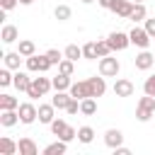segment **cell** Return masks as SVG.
<instances>
[{"label":"cell","instance_id":"obj_1","mask_svg":"<svg viewBox=\"0 0 155 155\" xmlns=\"http://www.w3.org/2000/svg\"><path fill=\"white\" fill-rule=\"evenodd\" d=\"M155 116V97L153 94H145V97H140L138 99V104H136V119L138 121H150Z\"/></svg>","mask_w":155,"mask_h":155},{"label":"cell","instance_id":"obj_2","mask_svg":"<svg viewBox=\"0 0 155 155\" xmlns=\"http://www.w3.org/2000/svg\"><path fill=\"white\" fill-rule=\"evenodd\" d=\"M48 90H53L51 78H31V85H29V90H27V97L39 99V97H44Z\"/></svg>","mask_w":155,"mask_h":155},{"label":"cell","instance_id":"obj_3","mask_svg":"<svg viewBox=\"0 0 155 155\" xmlns=\"http://www.w3.org/2000/svg\"><path fill=\"white\" fill-rule=\"evenodd\" d=\"M119 70H121V65H119L116 58H111V53L104 56V58H99V75H104V78H116Z\"/></svg>","mask_w":155,"mask_h":155},{"label":"cell","instance_id":"obj_4","mask_svg":"<svg viewBox=\"0 0 155 155\" xmlns=\"http://www.w3.org/2000/svg\"><path fill=\"white\" fill-rule=\"evenodd\" d=\"M51 65H53V63L48 61L46 53H44V56H36V53H34V56L27 58V70H31V73H46Z\"/></svg>","mask_w":155,"mask_h":155},{"label":"cell","instance_id":"obj_5","mask_svg":"<svg viewBox=\"0 0 155 155\" xmlns=\"http://www.w3.org/2000/svg\"><path fill=\"white\" fill-rule=\"evenodd\" d=\"M128 36H131V44H136L138 48H148V44L153 41V36L145 31V27H133L128 31Z\"/></svg>","mask_w":155,"mask_h":155},{"label":"cell","instance_id":"obj_6","mask_svg":"<svg viewBox=\"0 0 155 155\" xmlns=\"http://www.w3.org/2000/svg\"><path fill=\"white\" fill-rule=\"evenodd\" d=\"M17 111H19V121L22 124H34L39 119V107H34L31 102H22Z\"/></svg>","mask_w":155,"mask_h":155},{"label":"cell","instance_id":"obj_7","mask_svg":"<svg viewBox=\"0 0 155 155\" xmlns=\"http://www.w3.org/2000/svg\"><path fill=\"white\" fill-rule=\"evenodd\" d=\"M107 41H109L111 51H124V48H128L131 36H128V34H124V31H111V34L107 36Z\"/></svg>","mask_w":155,"mask_h":155},{"label":"cell","instance_id":"obj_8","mask_svg":"<svg viewBox=\"0 0 155 155\" xmlns=\"http://www.w3.org/2000/svg\"><path fill=\"white\" fill-rule=\"evenodd\" d=\"M133 92H136V87H133L131 80H126V78H116V82H114V94H116V97H131Z\"/></svg>","mask_w":155,"mask_h":155},{"label":"cell","instance_id":"obj_9","mask_svg":"<svg viewBox=\"0 0 155 155\" xmlns=\"http://www.w3.org/2000/svg\"><path fill=\"white\" fill-rule=\"evenodd\" d=\"M133 5H136L133 0H114V2H111V12L119 15V17H126V19H128L131 12H133Z\"/></svg>","mask_w":155,"mask_h":155},{"label":"cell","instance_id":"obj_10","mask_svg":"<svg viewBox=\"0 0 155 155\" xmlns=\"http://www.w3.org/2000/svg\"><path fill=\"white\" fill-rule=\"evenodd\" d=\"M68 92H70V97H75V99L92 97V94H90V82H87V80H78V82H73Z\"/></svg>","mask_w":155,"mask_h":155},{"label":"cell","instance_id":"obj_11","mask_svg":"<svg viewBox=\"0 0 155 155\" xmlns=\"http://www.w3.org/2000/svg\"><path fill=\"white\" fill-rule=\"evenodd\" d=\"M133 63H136V68H138V70H150V68H153V63H155V56H153L150 51H145V48H143V51L133 58Z\"/></svg>","mask_w":155,"mask_h":155},{"label":"cell","instance_id":"obj_12","mask_svg":"<svg viewBox=\"0 0 155 155\" xmlns=\"http://www.w3.org/2000/svg\"><path fill=\"white\" fill-rule=\"evenodd\" d=\"M87 82H90V94L97 99V97H102L104 92H107V82H104V75H94V78H87Z\"/></svg>","mask_w":155,"mask_h":155},{"label":"cell","instance_id":"obj_13","mask_svg":"<svg viewBox=\"0 0 155 155\" xmlns=\"http://www.w3.org/2000/svg\"><path fill=\"white\" fill-rule=\"evenodd\" d=\"M104 143H107V148H119L121 143H124V133L119 131V128H109L107 133H104Z\"/></svg>","mask_w":155,"mask_h":155},{"label":"cell","instance_id":"obj_14","mask_svg":"<svg viewBox=\"0 0 155 155\" xmlns=\"http://www.w3.org/2000/svg\"><path fill=\"white\" fill-rule=\"evenodd\" d=\"M0 39H2V44H15V41H19V29L15 24H5L0 31Z\"/></svg>","mask_w":155,"mask_h":155},{"label":"cell","instance_id":"obj_15","mask_svg":"<svg viewBox=\"0 0 155 155\" xmlns=\"http://www.w3.org/2000/svg\"><path fill=\"white\" fill-rule=\"evenodd\" d=\"M12 85H15L19 92H27L29 85H31V78H29L27 73H22V70H15V80H12Z\"/></svg>","mask_w":155,"mask_h":155},{"label":"cell","instance_id":"obj_16","mask_svg":"<svg viewBox=\"0 0 155 155\" xmlns=\"http://www.w3.org/2000/svg\"><path fill=\"white\" fill-rule=\"evenodd\" d=\"M68 102H70V92H68V90H56V94L51 97V104H53L56 109H65Z\"/></svg>","mask_w":155,"mask_h":155},{"label":"cell","instance_id":"obj_17","mask_svg":"<svg viewBox=\"0 0 155 155\" xmlns=\"http://www.w3.org/2000/svg\"><path fill=\"white\" fill-rule=\"evenodd\" d=\"M17 121H19V111H17V109H2V114H0V124H2L5 128L15 126Z\"/></svg>","mask_w":155,"mask_h":155},{"label":"cell","instance_id":"obj_18","mask_svg":"<svg viewBox=\"0 0 155 155\" xmlns=\"http://www.w3.org/2000/svg\"><path fill=\"white\" fill-rule=\"evenodd\" d=\"M22 53L19 51H10V53H5L2 56V61H5V65L10 68V70H19V63H22Z\"/></svg>","mask_w":155,"mask_h":155},{"label":"cell","instance_id":"obj_19","mask_svg":"<svg viewBox=\"0 0 155 155\" xmlns=\"http://www.w3.org/2000/svg\"><path fill=\"white\" fill-rule=\"evenodd\" d=\"M15 153H19V145H17L12 138L2 136V138H0V155H15Z\"/></svg>","mask_w":155,"mask_h":155},{"label":"cell","instance_id":"obj_20","mask_svg":"<svg viewBox=\"0 0 155 155\" xmlns=\"http://www.w3.org/2000/svg\"><path fill=\"white\" fill-rule=\"evenodd\" d=\"M53 111H56L53 104H39V121H41V124H51V121L56 119Z\"/></svg>","mask_w":155,"mask_h":155},{"label":"cell","instance_id":"obj_21","mask_svg":"<svg viewBox=\"0 0 155 155\" xmlns=\"http://www.w3.org/2000/svg\"><path fill=\"white\" fill-rule=\"evenodd\" d=\"M19 155H36L39 153V148H36V143L31 140V138H19Z\"/></svg>","mask_w":155,"mask_h":155},{"label":"cell","instance_id":"obj_22","mask_svg":"<svg viewBox=\"0 0 155 155\" xmlns=\"http://www.w3.org/2000/svg\"><path fill=\"white\" fill-rule=\"evenodd\" d=\"M80 111H82L85 116L97 114V99H94V97H85V99H80Z\"/></svg>","mask_w":155,"mask_h":155},{"label":"cell","instance_id":"obj_23","mask_svg":"<svg viewBox=\"0 0 155 155\" xmlns=\"http://www.w3.org/2000/svg\"><path fill=\"white\" fill-rule=\"evenodd\" d=\"M65 150H68V143L58 138L56 143H51V145H46V148H44V155H63Z\"/></svg>","mask_w":155,"mask_h":155},{"label":"cell","instance_id":"obj_24","mask_svg":"<svg viewBox=\"0 0 155 155\" xmlns=\"http://www.w3.org/2000/svg\"><path fill=\"white\" fill-rule=\"evenodd\" d=\"M51 82H53V90H70V85H73L70 75H63V73H58L56 78H51Z\"/></svg>","mask_w":155,"mask_h":155},{"label":"cell","instance_id":"obj_25","mask_svg":"<svg viewBox=\"0 0 155 155\" xmlns=\"http://www.w3.org/2000/svg\"><path fill=\"white\" fill-rule=\"evenodd\" d=\"M17 51H19L24 58H29V56H34V53H36V46H34V41H31V39H22Z\"/></svg>","mask_w":155,"mask_h":155},{"label":"cell","instance_id":"obj_26","mask_svg":"<svg viewBox=\"0 0 155 155\" xmlns=\"http://www.w3.org/2000/svg\"><path fill=\"white\" fill-rule=\"evenodd\" d=\"M2 109H19V99L12 94H0V111Z\"/></svg>","mask_w":155,"mask_h":155},{"label":"cell","instance_id":"obj_27","mask_svg":"<svg viewBox=\"0 0 155 155\" xmlns=\"http://www.w3.org/2000/svg\"><path fill=\"white\" fill-rule=\"evenodd\" d=\"M78 140L85 143V145L92 143V140H94V131H92V126H80V128H78Z\"/></svg>","mask_w":155,"mask_h":155},{"label":"cell","instance_id":"obj_28","mask_svg":"<svg viewBox=\"0 0 155 155\" xmlns=\"http://www.w3.org/2000/svg\"><path fill=\"white\" fill-rule=\"evenodd\" d=\"M145 17H148L145 5H143V2H136V5H133V12H131V17H128V19H133V22H143Z\"/></svg>","mask_w":155,"mask_h":155},{"label":"cell","instance_id":"obj_29","mask_svg":"<svg viewBox=\"0 0 155 155\" xmlns=\"http://www.w3.org/2000/svg\"><path fill=\"white\" fill-rule=\"evenodd\" d=\"M70 15H73V12H70V7H68V5H58V7L53 10V17H56L58 22H68V19H70Z\"/></svg>","mask_w":155,"mask_h":155},{"label":"cell","instance_id":"obj_30","mask_svg":"<svg viewBox=\"0 0 155 155\" xmlns=\"http://www.w3.org/2000/svg\"><path fill=\"white\" fill-rule=\"evenodd\" d=\"M82 58H87V61L99 58V56H97V41H90V44L82 46Z\"/></svg>","mask_w":155,"mask_h":155},{"label":"cell","instance_id":"obj_31","mask_svg":"<svg viewBox=\"0 0 155 155\" xmlns=\"http://www.w3.org/2000/svg\"><path fill=\"white\" fill-rule=\"evenodd\" d=\"M63 53H65V58H70V61H78V58H82V48H80V46H75V44H68Z\"/></svg>","mask_w":155,"mask_h":155},{"label":"cell","instance_id":"obj_32","mask_svg":"<svg viewBox=\"0 0 155 155\" xmlns=\"http://www.w3.org/2000/svg\"><path fill=\"white\" fill-rule=\"evenodd\" d=\"M73 70H75V61L63 58V61L58 63V73H63V75H73Z\"/></svg>","mask_w":155,"mask_h":155},{"label":"cell","instance_id":"obj_33","mask_svg":"<svg viewBox=\"0 0 155 155\" xmlns=\"http://www.w3.org/2000/svg\"><path fill=\"white\" fill-rule=\"evenodd\" d=\"M12 80H15V73H10V68L5 65V68L0 70V85L7 87V85H12Z\"/></svg>","mask_w":155,"mask_h":155},{"label":"cell","instance_id":"obj_34","mask_svg":"<svg viewBox=\"0 0 155 155\" xmlns=\"http://www.w3.org/2000/svg\"><path fill=\"white\" fill-rule=\"evenodd\" d=\"M48 126H51V133H53V136H61V133L65 131V126H68V124H65L63 119H53Z\"/></svg>","mask_w":155,"mask_h":155},{"label":"cell","instance_id":"obj_35","mask_svg":"<svg viewBox=\"0 0 155 155\" xmlns=\"http://www.w3.org/2000/svg\"><path fill=\"white\" fill-rule=\"evenodd\" d=\"M46 56H48V61H51L53 65H58V63L65 58V53H61L58 48H48V51H46Z\"/></svg>","mask_w":155,"mask_h":155},{"label":"cell","instance_id":"obj_36","mask_svg":"<svg viewBox=\"0 0 155 155\" xmlns=\"http://www.w3.org/2000/svg\"><path fill=\"white\" fill-rule=\"evenodd\" d=\"M109 53H111L109 41H97V56H99V58H104V56H109Z\"/></svg>","mask_w":155,"mask_h":155},{"label":"cell","instance_id":"obj_37","mask_svg":"<svg viewBox=\"0 0 155 155\" xmlns=\"http://www.w3.org/2000/svg\"><path fill=\"white\" fill-rule=\"evenodd\" d=\"M58 138H61V140H65V143H70L73 138H78V131H75L73 126H65V131H63V133H61Z\"/></svg>","mask_w":155,"mask_h":155},{"label":"cell","instance_id":"obj_38","mask_svg":"<svg viewBox=\"0 0 155 155\" xmlns=\"http://www.w3.org/2000/svg\"><path fill=\"white\" fill-rule=\"evenodd\" d=\"M143 92H145V94H153V97H155V75L145 78V82H143Z\"/></svg>","mask_w":155,"mask_h":155},{"label":"cell","instance_id":"obj_39","mask_svg":"<svg viewBox=\"0 0 155 155\" xmlns=\"http://www.w3.org/2000/svg\"><path fill=\"white\" fill-rule=\"evenodd\" d=\"M65 111H68V114H78V111H80V99H75V97H70V102H68V107H65Z\"/></svg>","mask_w":155,"mask_h":155},{"label":"cell","instance_id":"obj_40","mask_svg":"<svg viewBox=\"0 0 155 155\" xmlns=\"http://www.w3.org/2000/svg\"><path fill=\"white\" fill-rule=\"evenodd\" d=\"M145 31L155 39V19H148V17H145Z\"/></svg>","mask_w":155,"mask_h":155},{"label":"cell","instance_id":"obj_41","mask_svg":"<svg viewBox=\"0 0 155 155\" xmlns=\"http://www.w3.org/2000/svg\"><path fill=\"white\" fill-rule=\"evenodd\" d=\"M17 2L19 0H0V7L2 10H12V7H17Z\"/></svg>","mask_w":155,"mask_h":155},{"label":"cell","instance_id":"obj_42","mask_svg":"<svg viewBox=\"0 0 155 155\" xmlns=\"http://www.w3.org/2000/svg\"><path fill=\"white\" fill-rule=\"evenodd\" d=\"M114 155H131V150L124 148V145H119V148H114Z\"/></svg>","mask_w":155,"mask_h":155},{"label":"cell","instance_id":"obj_43","mask_svg":"<svg viewBox=\"0 0 155 155\" xmlns=\"http://www.w3.org/2000/svg\"><path fill=\"white\" fill-rule=\"evenodd\" d=\"M97 2H99L104 10H111V2H114V0H97Z\"/></svg>","mask_w":155,"mask_h":155},{"label":"cell","instance_id":"obj_44","mask_svg":"<svg viewBox=\"0 0 155 155\" xmlns=\"http://www.w3.org/2000/svg\"><path fill=\"white\" fill-rule=\"evenodd\" d=\"M34 0H19V5H31Z\"/></svg>","mask_w":155,"mask_h":155},{"label":"cell","instance_id":"obj_45","mask_svg":"<svg viewBox=\"0 0 155 155\" xmlns=\"http://www.w3.org/2000/svg\"><path fill=\"white\" fill-rule=\"evenodd\" d=\"M82 2H85V5H90V2H94V0H82Z\"/></svg>","mask_w":155,"mask_h":155},{"label":"cell","instance_id":"obj_46","mask_svg":"<svg viewBox=\"0 0 155 155\" xmlns=\"http://www.w3.org/2000/svg\"><path fill=\"white\" fill-rule=\"evenodd\" d=\"M133 2H143V0H133Z\"/></svg>","mask_w":155,"mask_h":155}]
</instances>
